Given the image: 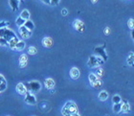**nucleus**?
<instances>
[{
	"label": "nucleus",
	"mask_w": 134,
	"mask_h": 116,
	"mask_svg": "<svg viewBox=\"0 0 134 116\" xmlns=\"http://www.w3.org/2000/svg\"><path fill=\"white\" fill-rule=\"evenodd\" d=\"M23 26H24V27H25L27 30H29L30 32H33V30L35 29V24H34L33 21H32V20H30V19L26 20Z\"/></svg>",
	"instance_id": "nucleus-16"
},
{
	"label": "nucleus",
	"mask_w": 134,
	"mask_h": 116,
	"mask_svg": "<svg viewBox=\"0 0 134 116\" xmlns=\"http://www.w3.org/2000/svg\"><path fill=\"white\" fill-rule=\"evenodd\" d=\"M73 26H74V28L77 30L78 32H83L85 30V24H84L81 20H79V19H76L74 22H73Z\"/></svg>",
	"instance_id": "nucleus-7"
},
{
	"label": "nucleus",
	"mask_w": 134,
	"mask_h": 116,
	"mask_svg": "<svg viewBox=\"0 0 134 116\" xmlns=\"http://www.w3.org/2000/svg\"><path fill=\"white\" fill-rule=\"evenodd\" d=\"M90 85H92L94 88H100V86L103 85V82H102V81H100V80L98 78V79L96 80L95 82H93L92 84H90Z\"/></svg>",
	"instance_id": "nucleus-21"
},
{
	"label": "nucleus",
	"mask_w": 134,
	"mask_h": 116,
	"mask_svg": "<svg viewBox=\"0 0 134 116\" xmlns=\"http://www.w3.org/2000/svg\"><path fill=\"white\" fill-rule=\"evenodd\" d=\"M122 102V98H121L120 95H114L112 97V103L113 104H118V103Z\"/></svg>",
	"instance_id": "nucleus-25"
},
{
	"label": "nucleus",
	"mask_w": 134,
	"mask_h": 116,
	"mask_svg": "<svg viewBox=\"0 0 134 116\" xmlns=\"http://www.w3.org/2000/svg\"><path fill=\"white\" fill-rule=\"evenodd\" d=\"M127 25H129V28H130L131 30L133 29V19H132V18H130V19L129 20V22H127Z\"/></svg>",
	"instance_id": "nucleus-33"
},
{
	"label": "nucleus",
	"mask_w": 134,
	"mask_h": 116,
	"mask_svg": "<svg viewBox=\"0 0 134 116\" xmlns=\"http://www.w3.org/2000/svg\"><path fill=\"white\" fill-rule=\"evenodd\" d=\"M72 116H81L79 113H76V114H74V115H72Z\"/></svg>",
	"instance_id": "nucleus-38"
},
{
	"label": "nucleus",
	"mask_w": 134,
	"mask_h": 116,
	"mask_svg": "<svg viewBox=\"0 0 134 116\" xmlns=\"http://www.w3.org/2000/svg\"><path fill=\"white\" fill-rule=\"evenodd\" d=\"M18 1H23V0H18Z\"/></svg>",
	"instance_id": "nucleus-40"
},
{
	"label": "nucleus",
	"mask_w": 134,
	"mask_h": 116,
	"mask_svg": "<svg viewBox=\"0 0 134 116\" xmlns=\"http://www.w3.org/2000/svg\"><path fill=\"white\" fill-rule=\"evenodd\" d=\"M121 108H122V102L113 105V111H114L115 113H119V112H121Z\"/></svg>",
	"instance_id": "nucleus-23"
},
{
	"label": "nucleus",
	"mask_w": 134,
	"mask_h": 116,
	"mask_svg": "<svg viewBox=\"0 0 134 116\" xmlns=\"http://www.w3.org/2000/svg\"><path fill=\"white\" fill-rule=\"evenodd\" d=\"M127 63H129V66H133V63H134V54L133 52H130L129 55V57H127Z\"/></svg>",
	"instance_id": "nucleus-22"
},
{
	"label": "nucleus",
	"mask_w": 134,
	"mask_h": 116,
	"mask_svg": "<svg viewBox=\"0 0 134 116\" xmlns=\"http://www.w3.org/2000/svg\"><path fill=\"white\" fill-rule=\"evenodd\" d=\"M8 45V41L3 38V37H0V46H7Z\"/></svg>",
	"instance_id": "nucleus-29"
},
{
	"label": "nucleus",
	"mask_w": 134,
	"mask_h": 116,
	"mask_svg": "<svg viewBox=\"0 0 134 116\" xmlns=\"http://www.w3.org/2000/svg\"><path fill=\"white\" fill-rule=\"evenodd\" d=\"M36 52H37V50H36V47H35V46H30L28 48L29 55H36Z\"/></svg>",
	"instance_id": "nucleus-28"
},
{
	"label": "nucleus",
	"mask_w": 134,
	"mask_h": 116,
	"mask_svg": "<svg viewBox=\"0 0 134 116\" xmlns=\"http://www.w3.org/2000/svg\"><path fill=\"white\" fill-rule=\"evenodd\" d=\"M19 34L23 40H27L32 36V32L27 30L24 26H21V27H19Z\"/></svg>",
	"instance_id": "nucleus-8"
},
{
	"label": "nucleus",
	"mask_w": 134,
	"mask_h": 116,
	"mask_svg": "<svg viewBox=\"0 0 134 116\" xmlns=\"http://www.w3.org/2000/svg\"><path fill=\"white\" fill-rule=\"evenodd\" d=\"M107 98H108V93L105 90L100 91V94H99V99L100 101H105V100H107Z\"/></svg>",
	"instance_id": "nucleus-19"
},
{
	"label": "nucleus",
	"mask_w": 134,
	"mask_h": 116,
	"mask_svg": "<svg viewBox=\"0 0 134 116\" xmlns=\"http://www.w3.org/2000/svg\"><path fill=\"white\" fill-rule=\"evenodd\" d=\"M45 86L47 89H53L54 86H55V81L51 78H48V79L45 80Z\"/></svg>",
	"instance_id": "nucleus-14"
},
{
	"label": "nucleus",
	"mask_w": 134,
	"mask_h": 116,
	"mask_svg": "<svg viewBox=\"0 0 134 116\" xmlns=\"http://www.w3.org/2000/svg\"><path fill=\"white\" fill-rule=\"evenodd\" d=\"M62 15H66V14H68V12H67L66 9H63V10L62 11Z\"/></svg>",
	"instance_id": "nucleus-35"
},
{
	"label": "nucleus",
	"mask_w": 134,
	"mask_h": 116,
	"mask_svg": "<svg viewBox=\"0 0 134 116\" xmlns=\"http://www.w3.org/2000/svg\"><path fill=\"white\" fill-rule=\"evenodd\" d=\"M98 79V77L96 76L94 73H90L89 75H88V80H89V82L90 84H92L93 82H95L96 80Z\"/></svg>",
	"instance_id": "nucleus-27"
},
{
	"label": "nucleus",
	"mask_w": 134,
	"mask_h": 116,
	"mask_svg": "<svg viewBox=\"0 0 134 116\" xmlns=\"http://www.w3.org/2000/svg\"><path fill=\"white\" fill-rule=\"evenodd\" d=\"M25 41L24 40H18V42L16 43V45H15V48L14 50H16V51H22L24 50L25 48Z\"/></svg>",
	"instance_id": "nucleus-18"
},
{
	"label": "nucleus",
	"mask_w": 134,
	"mask_h": 116,
	"mask_svg": "<svg viewBox=\"0 0 134 116\" xmlns=\"http://www.w3.org/2000/svg\"><path fill=\"white\" fill-rule=\"evenodd\" d=\"M14 37H16V36H15V33H14L13 30L9 29L8 27H4V28L0 29V37L5 38L7 41H9V40H12V38Z\"/></svg>",
	"instance_id": "nucleus-2"
},
{
	"label": "nucleus",
	"mask_w": 134,
	"mask_h": 116,
	"mask_svg": "<svg viewBox=\"0 0 134 116\" xmlns=\"http://www.w3.org/2000/svg\"><path fill=\"white\" fill-rule=\"evenodd\" d=\"M28 63V56L26 54H22L19 57V66L21 68H24Z\"/></svg>",
	"instance_id": "nucleus-10"
},
{
	"label": "nucleus",
	"mask_w": 134,
	"mask_h": 116,
	"mask_svg": "<svg viewBox=\"0 0 134 116\" xmlns=\"http://www.w3.org/2000/svg\"><path fill=\"white\" fill-rule=\"evenodd\" d=\"M9 3H10V6L13 11H17L18 10V7H19V1L18 0H9Z\"/></svg>",
	"instance_id": "nucleus-15"
},
{
	"label": "nucleus",
	"mask_w": 134,
	"mask_h": 116,
	"mask_svg": "<svg viewBox=\"0 0 134 116\" xmlns=\"http://www.w3.org/2000/svg\"><path fill=\"white\" fill-rule=\"evenodd\" d=\"M16 91L18 92V93L20 94V95H25L26 93H27V88H26L25 85L24 84H22V82H19V84H17L16 85Z\"/></svg>",
	"instance_id": "nucleus-9"
},
{
	"label": "nucleus",
	"mask_w": 134,
	"mask_h": 116,
	"mask_svg": "<svg viewBox=\"0 0 134 116\" xmlns=\"http://www.w3.org/2000/svg\"><path fill=\"white\" fill-rule=\"evenodd\" d=\"M44 4H47V5H50V0H41Z\"/></svg>",
	"instance_id": "nucleus-36"
},
{
	"label": "nucleus",
	"mask_w": 134,
	"mask_h": 116,
	"mask_svg": "<svg viewBox=\"0 0 134 116\" xmlns=\"http://www.w3.org/2000/svg\"><path fill=\"white\" fill-rule=\"evenodd\" d=\"M3 82H6V79L4 78V76H2V75L0 74V85L3 84Z\"/></svg>",
	"instance_id": "nucleus-34"
},
{
	"label": "nucleus",
	"mask_w": 134,
	"mask_h": 116,
	"mask_svg": "<svg viewBox=\"0 0 134 116\" xmlns=\"http://www.w3.org/2000/svg\"><path fill=\"white\" fill-rule=\"evenodd\" d=\"M103 73H104V71H103V69L102 67H98L97 69H96V76L98 77V78H100V77L103 76Z\"/></svg>",
	"instance_id": "nucleus-24"
},
{
	"label": "nucleus",
	"mask_w": 134,
	"mask_h": 116,
	"mask_svg": "<svg viewBox=\"0 0 134 116\" xmlns=\"http://www.w3.org/2000/svg\"><path fill=\"white\" fill-rule=\"evenodd\" d=\"M80 70H79V68L77 67H73L71 68V70H70V77L72 78L73 80H77L79 79V77H80Z\"/></svg>",
	"instance_id": "nucleus-12"
},
{
	"label": "nucleus",
	"mask_w": 134,
	"mask_h": 116,
	"mask_svg": "<svg viewBox=\"0 0 134 116\" xmlns=\"http://www.w3.org/2000/svg\"><path fill=\"white\" fill-rule=\"evenodd\" d=\"M60 0H50V5L52 6H57L59 3Z\"/></svg>",
	"instance_id": "nucleus-32"
},
{
	"label": "nucleus",
	"mask_w": 134,
	"mask_h": 116,
	"mask_svg": "<svg viewBox=\"0 0 134 116\" xmlns=\"http://www.w3.org/2000/svg\"><path fill=\"white\" fill-rule=\"evenodd\" d=\"M103 60L100 58L97 57V56H90L88 62H87V65L89 67H96V66H100V65L103 64Z\"/></svg>",
	"instance_id": "nucleus-3"
},
{
	"label": "nucleus",
	"mask_w": 134,
	"mask_h": 116,
	"mask_svg": "<svg viewBox=\"0 0 134 116\" xmlns=\"http://www.w3.org/2000/svg\"><path fill=\"white\" fill-rule=\"evenodd\" d=\"M18 42V38H17L16 37H13L12 40H10L8 41V45L10 46V48L12 49V50H14V48H15V45H16V43Z\"/></svg>",
	"instance_id": "nucleus-17"
},
{
	"label": "nucleus",
	"mask_w": 134,
	"mask_h": 116,
	"mask_svg": "<svg viewBox=\"0 0 134 116\" xmlns=\"http://www.w3.org/2000/svg\"><path fill=\"white\" fill-rule=\"evenodd\" d=\"M20 17H21V18H23L24 20H28V19H30V13H29L28 10H23V11L21 12Z\"/></svg>",
	"instance_id": "nucleus-20"
},
{
	"label": "nucleus",
	"mask_w": 134,
	"mask_h": 116,
	"mask_svg": "<svg viewBox=\"0 0 134 116\" xmlns=\"http://www.w3.org/2000/svg\"><path fill=\"white\" fill-rule=\"evenodd\" d=\"M109 32H110L109 28H106L105 30H104V34H109Z\"/></svg>",
	"instance_id": "nucleus-37"
},
{
	"label": "nucleus",
	"mask_w": 134,
	"mask_h": 116,
	"mask_svg": "<svg viewBox=\"0 0 134 116\" xmlns=\"http://www.w3.org/2000/svg\"><path fill=\"white\" fill-rule=\"evenodd\" d=\"M25 86H26V88H27V90L32 91V92H37V91H39L40 88H41L40 82H37V81H33V82H28Z\"/></svg>",
	"instance_id": "nucleus-5"
},
{
	"label": "nucleus",
	"mask_w": 134,
	"mask_h": 116,
	"mask_svg": "<svg viewBox=\"0 0 134 116\" xmlns=\"http://www.w3.org/2000/svg\"><path fill=\"white\" fill-rule=\"evenodd\" d=\"M8 25H9L8 21H1V22H0V29L4 28V27H7Z\"/></svg>",
	"instance_id": "nucleus-31"
},
{
	"label": "nucleus",
	"mask_w": 134,
	"mask_h": 116,
	"mask_svg": "<svg viewBox=\"0 0 134 116\" xmlns=\"http://www.w3.org/2000/svg\"><path fill=\"white\" fill-rule=\"evenodd\" d=\"M26 104L31 106H35L36 104V98L31 93V91H27V93L25 94V98H24Z\"/></svg>",
	"instance_id": "nucleus-6"
},
{
	"label": "nucleus",
	"mask_w": 134,
	"mask_h": 116,
	"mask_svg": "<svg viewBox=\"0 0 134 116\" xmlns=\"http://www.w3.org/2000/svg\"><path fill=\"white\" fill-rule=\"evenodd\" d=\"M94 52H95V54L97 55V57L100 58L103 62L107 60V55H106V52H105V44H103V46L95 47Z\"/></svg>",
	"instance_id": "nucleus-4"
},
{
	"label": "nucleus",
	"mask_w": 134,
	"mask_h": 116,
	"mask_svg": "<svg viewBox=\"0 0 134 116\" xmlns=\"http://www.w3.org/2000/svg\"><path fill=\"white\" fill-rule=\"evenodd\" d=\"M7 88V82H3L0 85V93H2L3 91H5V89Z\"/></svg>",
	"instance_id": "nucleus-30"
},
{
	"label": "nucleus",
	"mask_w": 134,
	"mask_h": 116,
	"mask_svg": "<svg viewBox=\"0 0 134 116\" xmlns=\"http://www.w3.org/2000/svg\"><path fill=\"white\" fill-rule=\"evenodd\" d=\"M91 1H92L93 3H96V2H97V1H98V0H91Z\"/></svg>",
	"instance_id": "nucleus-39"
},
{
	"label": "nucleus",
	"mask_w": 134,
	"mask_h": 116,
	"mask_svg": "<svg viewBox=\"0 0 134 116\" xmlns=\"http://www.w3.org/2000/svg\"><path fill=\"white\" fill-rule=\"evenodd\" d=\"M62 113L63 116H72L76 113H79L78 107L74 102L69 101L63 106V108L62 109Z\"/></svg>",
	"instance_id": "nucleus-1"
},
{
	"label": "nucleus",
	"mask_w": 134,
	"mask_h": 116,
	"mask_svg": "<svg viewBox=\"0 0 134 116\" xmlns=\"http://www.w3.org/2000/svg\"><path fill=\"white\" fill-rule=\"evenodd\" d=\"M42 44H43V46H44V47H46V48H51V47L53 46V44H54V41H53V40H52L51 37H44V38L42 40Z\"/></svg>",
	"instance_id": "nucleus-11"
},
{
	"label": "nucleus",
	"mask_w": 134,
	"mask_h": 116,
	"mask_svg": "<svg viewBox=\"0 0 134 116\" xmlns=\"http://www.w3.org/2000/svg\"><path fill=\"white\" fill-rule=\"evenodd\" d=\"M129 111H130V106H129V103L127 101H125L124 103H122V108H121V111L123 113H129Z\"/></svg>",
	"instance_id": "nucleus-13"
},
{
	"label": "nucleus",
	"mask_w": 134,
	"mask_h": 116,
	"mask_svg": "<svg viewBox=\"0 0 134 116\" xmlns=\"http://www.w3.org/2000/svg\"><path fill=\"white\" fill-rule=\"evenodd\" d=\"M26 20H24L23 18H21L20 16L17 17V19L15 20V23H16V25L18 26V27H21V26L24 25V23H25Z\"/></svg>",
	"instance_id": "nucleus-26"
}]
</instances>
